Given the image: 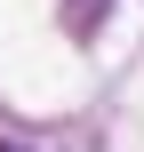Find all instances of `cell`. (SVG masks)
Returning <instances> with one entry per match:
<instances>
[{
    "label": "cell",
    "instance_id": "1",
    "mask_svg": "<svg viewBox=\"0 0 144 152\" xmlns=\"http://www.w3.org/2000/svg\"><path fill=\"white\" fill-rule=\"evenodd\" d=\"M0 152H16V144H0Z\"/></svg>",
    "mask_w": 144,
    "mask_h": 152
}]
</instances>
